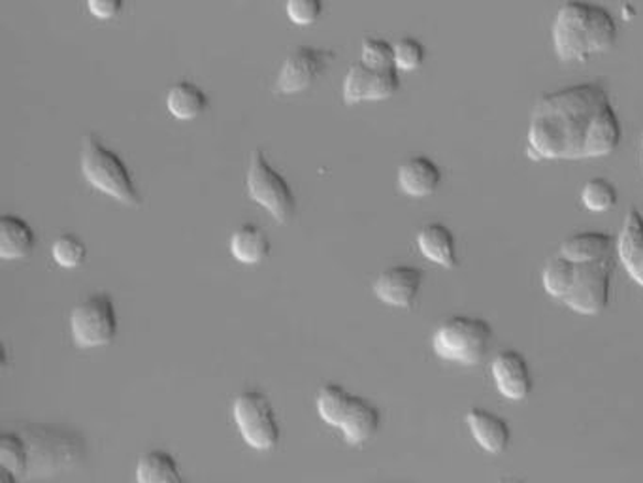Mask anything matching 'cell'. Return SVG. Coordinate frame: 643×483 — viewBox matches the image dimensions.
Returning a JSON list of instances; mask_svg holds the SVG:
<instances>
[{
  "label": "cell",
  "mask_w": 643,
  "mask_h": 483,
  "mask_svg": "<svg viewBox=\"0 0 643 483\" xmlns=\"http://www.w3.org/2000/svg\"><path fill=\"white\" fill-rule=\"evenodd\" d=\"M0 464L15 476L25 477L29 448L21 431H4L0 434Z\"/></svg>",
  "instance_id": "d4e9b609"
},
{
  "label": "cell",
  "mask_w": 643,
  "mask_h": 483,
  "mask_svg": "<svg viewBox=\"0 0 643 483\" xmlns=\"http://www.w3.org/2000/svg\"><path fill=\"white\" fill-rule=\"evenodd\" d=\"M334 53L319 47L302 46L287 55L274 84V92L280 95H299L318 82L325 73Z\"/></svg>",
  "instance_id": "8fae6325"
},
{
  "label": "cell",
  "mask_w": 643,
  "mask_h": 483,
  "mask_svg": "<svg viewBox=\"0 0 643 483\" xmlns=\"http://www.w3.org/2000/svg\"><path fill=\"white\" fill-rule=\"evenodd\" d=\"M208 106V97L193 82H178L167 93V110L170 116L180 121H191L204 114Z\"/></svg>",
  "instance_id": "7402d4cb"
},
{
  "label": "cell",
  "mask_w": 643,
  "mask_h": 483,
  "mask_svg": "<svg viewBox=\"0 0 643 483\" xmlns=\"http://www.w3.org/2000/svg\"><path fill=\"white\" fill-rule=\"evenodd\" d=\"M18 477L13 472L8 471V469H2L0 471V483H18Z\"/></svg>",
  "instance_id": "1f68e13d"
},
{
  "label": "cell",
  "mask_w": 643,
  "mask_h": 483,
  "mask_svg": "<svg viewBox=\"0 0 643 483\" xmlns=\"http://www.w3.org/2000/svg\"><path fill=\"white\" fill-rule=\"evenodd\" d=\"M246 187L251 201L267 210L276 222L289 223L294 217L297 198L291 185L272 164L268 163L260 150H255L249 159Z\"/></svg>",
  "instance_id": "52a82bcc"
},
{
  "label": "cell",
  "mask_w": 643,
  "mask_h": 483,
  "mask_svg": "<svg viewBox=\"0 0 643 483\" xmlns=\"http://www.w3.org/2000/svg\"><path fill=\"white\" fill-rule=\"evenodd\" d=\"M610 259L604 261L581 262L572 291L566 294V307L583 315H597L604 312L611 293Z\"/></svg>",
  "instance_id": "30bf717a"
},
{
  "label": "cell",
  "mask_w": 643,
  "mask_h": 483,
  "mask_svg": "<svg viewBox=\"0 0 643 483\" xmlns=\"http://www.w3.org/2000/svg\"><path fill=\"white\" fill-rule=\"evenodd\" d=\"M286 12L294 25H312L321 18L323 0H286Z\"/></svg>",
  "instance_id": "f546056e"
},
{
  "label": "cell",
  "mask_w": 643,
  "mask_h": 483,
  "mask_svg": "<svg viewBox=\"0 0 643 483\" xmlns=\"http://www.w3.org/2000/svg\"><path fill=\"white\" fill-rule=\"evenodd\" d=\"M79 169L85 182L100 191L103 195L111 196L117 203L132 208H138L142 204V196L127 163L116 151L103 144L95 135H85L82 140Z\"/></svg>",
  "instance_id": "5b68a950"
},
{
  "label": "cell",
  "mask_w": 643,
  "mask_h": 483,
  "mask_svg": "<svg viewBox=\"0 0 643 483\" xmlns=\"http://www.w3.org/2000/svg\"><path fill=\"white\" fill-rule=\"evenodd\" d=\"M467 421L475 442L487 453L496 455V453L506 450L510 438H512L506 419H502L493 411L483 410V408H472L467 414Z\"/></svg>",
  "instance_id": "e0dca14e"
},
{
  "label": "cell",
  "mask_w": 643,
  "mask_h": 483,
  "mask_svg": "<svg viewBox=\"0 0 643 483\" xmlns=\"http://www.w3.org/2000/svg\"><path fill=\"white\" fill-rule=\"evenodd\" d=\"M576 276H578V262L570 261L565 255H559L547 262L542 281L547 293L565 301L566 294L572 291Z\"/></svg>",
  "instance_id": "cb8c5ba5"
},
{
  "label": "cell",
  "mask_w": 643,
  "mask_h": 483,
  "mask_svg": "<svg viewBox=\"0 0 643 483\" xmlns=\"http://www.w3.org/2000/svg\"><path fill=\"white\" fill-rule=\"evenodd\" d=\"M398 187L411 198L435 195L442 183V170L425 155H416L398 167Z\"/></svg>",
  "instance_id": "9a60e30c"
},
{
  "label": "cell",
  "mask_w": 643,
  "mask_h": 483,
  "mask_svg": "<svg viewBox=\"0 0 643 483\" xmlns=\"http://www.w3.org/2000/svg\"><path fill=\"white\" fill-rule=\"evenodd\" d=\"M642 148H643V142H642Z\"/></svg>",
  "instance_id": "d6a6232c"
},
{
  "label": "cell",
  "mask_w": 643,
  "mask_h": 483,
  "mask_svg": "<svg viewBox=\"0 0 643 483\" xmlns=\"http://www.w3.org/2000/svg\"><path fill=\"white\" fill-rule=\"evenodd\" d=\"M52 257L58 267L78 268L87 259V246L79 236L66 233V235L57 236L53 240Z\"/></svg>",
  "instance_id": "4316f807"
},
{
  "label": "cell",
  "mask_w": 643,
  "mask_h": 483,
  "mask_svg": "<svg viewBox=\"0 0 643 483\" xmlns=\"http://www.w3.org/2000/svg\"><path fill=\"white\" fill-rule=\"evenodd\" d=\"M422 280L425 275L421 268L395 265L385 268L384 272L377 276L374 281V294L387 307L411 308L421 291Z\"/></svg>",
  "instance_id": "4fadbf2b"
},
{
  "label": "cell",
  "mask_w": 643,
  "mask_h": 483,
  "mask_svg": "<svg viewBox=\"0 0 643 483\" xmlns=\"http://www.w3.org/2000/svg\"><path fill=\"white\" fill-rule=\"evenodd\" d=\"M36 235L33 227L20 216L0 217V257L4 261H21L33 254Z\"/></svg>",
  "instance_id": "d6986e66"
},
{
  "label": "cell",
  "mask_w": 643,
  "mask_h": 483,
  "mask_svg": "<svg viewBox=\"0 0 643 483\" xmlns=\"http://www.w3.org/2000/svg\"><path fill=\"white\" fill-rule=\"evenodd\" d=\"M116 304L108 293L85 297L72 308L71 333L79 347H103L114 342L117 334Z\"/></svg>",
  "instance_id": "9c48e42d"
},
{
  "label": "cell",
  "mask_w": 643,
  "mask_h": 483,
  "mask_svg": "<svg viewBox=\"0 0 643 483\" xmlns=\"http://www.w3.org/2000/svg\"><path fill=\"white\" fill-rule=\"evenodd\" d=\"M417 248L425 259L443 268H456L459 265L456 236L443 223H427L417 233Z\"/></svg>",
  "instance_id": "ac0fdd59"
},
{
  "label": "cell",
  "mask_w": 643,
  "mask_h": 483,
  "mask_svg": "<svg viewBox=\"0 0 643 483\" xmlns=\"http://www.w3.org/2000/svg\"><path fill=\"white\" fill-rule=\"evenodd\" d=\"M400 89L397 68H372L364 63H353L342 82L345 105H358L364 100H387Z\"/></svg>",
  "instance_id": "7c38bea8"
},
{
  "label": "cell",
  "mask_w": 643,
  "mask_h": 483,
  "mask_svg": "<svg viewBox=\"0 0 643 483\" xmlns=\"http://www.w3.org/2000/svg\"><path fill=\"white\" fill-rule=\"evenodd\" d=\"M228 248H231V254L236 261L244 262V265H259L270 255L272 244L259 225L246 223L234 230L231 242H228Z\"/></svg>",
  "instance_id": "44dd1931"
},
{
  "label": "cell",
  "mask_w": 643,
  "mask_h": 483,
  "mask_svg": "<svg viewBox=\"0 0 643 483\" xmlns=\"http://www.w3.org/2000/svg\"><path fill=\"white\" fill-rule=\"evenodd\" d=\"M493 378L499 391L510 400H523L533 391L534 382L525 355L515 350L501 352L493 359Z\"/></svg>",
  "instance_id": "5bb4252c"
},
{
  "label": "cell",
  "mask_w": 643,
  "mask_h": 483,
  "mask_svg": "<svg viewBox=\"0 0 643 483\" xmlns=\"http://www.w3.org/2000/svg\"><path fill=\"white\" fill-rule=\"evenodd\" d=\"M137 483H185V477L172 453L151 450L138 459Z\"/></svg>",
  "instance_id": "603a6c76"
},
{
  "label": "cell",
  "mask_w": 643,
  "mask_h": 483,
  "mask_svg": "<svg viewBox=\"0 0 643 483\" xmlns=\"http://www.w3.org/2000/svg\"><path fill=\"white\" fill-rule=\"evenodd\" d=\"M315 406L319 418L340 429L345 442L351 446L371 442L382 427V414L371 400L345 391L336 384H326L319 389Z\"/></svg>",
  "instance_id": "277c9868"
},
{
  "label": "cell",
  "mask_w": 643,
  "mask_h": 483,
  "mask_svg": "<svg viewBox=\"0 0 643 483\" xmlns=\"http://www.w3.org/2000/svg\"><path fill=\"white\" fill-rule=\"evenodd\" d=\"M619 259L632 280L643 288V216L631 208L624 217L623 230L618 238Z\"/></svg>",
  "instance_id": "2e32d148"
},
{
  "label": "cell",
  "mask_w": 643,
  "mask_h": 483,
  "mask_svg": "<svg viewBox=\"0 0 643 483\" xmlns=\"http://www.w3.org/2000/svg\"><path fill=\"white\" fill-rule=\"evenodd\" d=\"M20 431L29 448L26 480L57 476L76 469L85 459L87 446L76 432L40 425Z\"/></svg>",
  "instance_id": "3957f363"
},
{
  "label": "cell",
  "mask_w": 643,
  "mask_h": 483,
  "mask_svg": "<svg viewBox=\"0 0 643 483\" xmlns=\"http://www.w3.org/2000/svg\"><path fill=\"white\" fill-rule=\"evenodd\" d=\"M393 47H395V66H397V71L411 73V71H417L422 65L425 46L419 40L406 36V39L397 40Z\"/></svg>",
  "instance_id": "f1b7e54d"
},
{
  "label": "cell",
  "mask_w": 643,
  "mask_h": 483,
  "mask_svg": "<svg viewBox=\"0 0 643 483\" xmlns=\"http://www.w3.org/2000/svg\"><path fill=\"white\" fill-rule=\"evenodd\" d=\"M623 137L618 111L604 87L594 82L570 85L539 98L526 135L536 161L606 158Z\"/></svg>",
  "instance_id": "6da1fadb"
},
{
  "label": "cell",
  "mask_w": 643,
  "mask_h": 483,
  "mask_svg": "<svg viewBox=\"0 0 643 483\" xmlns=\"http://www.w3.org/2000/svg\"><path fill=\"white\" fill-rule=\"evenodd\" d=\"M361 63L372 68H397L395 47L387 40L366 36L361 46Z\"/></svg>",
  "instance_id": "83f0119b"
},
{
  "label": "cell",
  "mask_w": 643,
  "mask_h": 483,
  "mask_svg": "<svg viewBox=\"0 0 643 483\" xmlns=\"http://www.w3.org/2000/svg\"><path fill=\"white\" fill-rule=\"evenodd\" d=\"M493 342V326L481 318L453 315L436 329L432 347L443 361L459 365H480Z\"/></svg>",
  "instance_id": "8992f818"
},
{
  "label": "cell",
  "mask_w": 643,
  "mask_h": 483,
  "mask_svg": "<svg viewBox=\"0 0 643 483\" xmlns=\"http://www.w3.org/2000/svg\"><path fill=\"white\" fill-rule=\"evenodd\" d=\"M615 242L618 240L608 233L587 230V233H578V235L566 238L560 246V255H565L570 261L578 262V265L604 261V259H610V251Z\"/></svg>",
  "instance_id": "ffe728a7"
},
{
  "label": "cell",
  "mask_w": 643,
  "mask_h": 483,
  "mask_svg": "<svg viewBox=\"0 0 643 483\" xmlns=\"http://www.w3.org/2000/svg\"><path fill=\"white\" fill-rule=\"evenodd\" d=\"M233 418L244 442L257 451H270L280 444V423L272 402L265 393L244 391L233 405Z\"/></svg>",
  "instance_id": "ba28073f"
},
{
  "label": "cell",
  "mask_w": 643,
  "mask_h": 483,
  "mask_svg": "<svg viewBox=\"0 0 643 483\" xmlns=\"http://www.w3.org/2000/svg\"><path fill=\"white\" fill-rule=\"evenodd\" d=\"M581 203L594 214H602L618 204V190L606 178H592L581 190Z\"/></svg>",
  "instance_id": "484cf974"
},
{
  "label": "cell",
  "mask_w": 643,
  "mask_h": 483,
  "mask_svg": "<svg viewBox=\"0 0 643 483\" xmlns=\"http://www.w3.org/2000/svg\"><path fill=\"white\" fill-rule=\"evenodd\" d=\"M85 4L97 20L108 21L124 12L125 0H85Z\"/></svg>",
  "instance_id": "4dcf8cb0"
},
{
  "label": "cell",
  "mask_w": 643,
  "mask_h": 483,
  "mask_svg": "<svg viewBox=\"0 0 643 483\" xmlns=\"http://www.w3.org/2000/svg\"><path fill=\"white\" fill-rule=\"evenodd\" d=\"M551 36L560 61H587L613 47L618 23L608 8L587 0H568L557 12Z\"/></svg>",
  "instance_id": "7a4b0ae2"
}]
</instances>
